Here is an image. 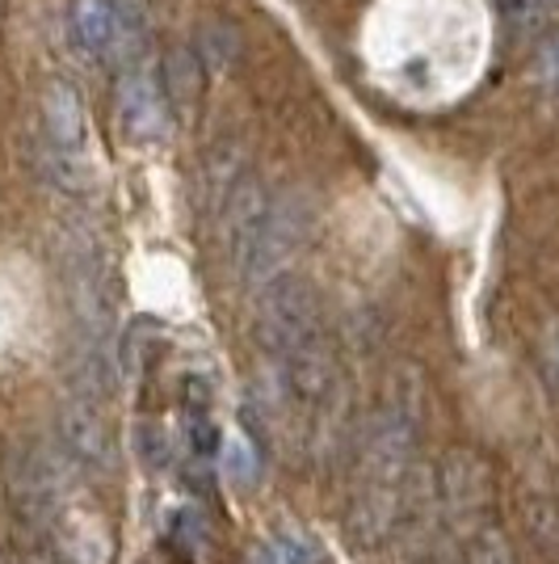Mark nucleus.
Here are the masks:
<instances>
[{"label":"nucleus","mask_w":559,"mask_h":564,"mask_svg":"<svg viewBox=\"0 0 559 564\" xmlns=\"http://www.w3.org/2000/svg\"><path fill=\"white\" fill-rule=\"evenodd\" d=\"M417 434H420L417 388L396 379L392 397L374 409L371 425L362 434L353 489H396V494H404V476H408L413 451H417Z\"/></svg>","instance_id":"nucleus-1"},{"label":"nucleus","mask_w":559,"mask_h":564,"mask_svg":"<svg viewBox=\"0 0 559 564\" xmlns=\"http://www.w3.org/2000/svg\"><path fill=\"white\" fill-rule=\"evenodd\" d=\"M9 497H13V510L43 527L76 494V464L68 459V451H51L43 443H22V447L9 451Z\"/></svg>","instance_id":"nucleus-2"},{"label":"nucleus","mask_w":559,"mask_h":564,"mask_svg":"<svg viewBox=\"0 0 559 564\" xmlns=\"http://www.w3.org/2000/svg\"><path fill=\"white\" fill-rule=\"evenodd\" d=\"M316 333H325V325H320V300L307 279L286 270L256 291V341L270 358L291 354Z\"/></svg>","instance_id":"nucleus-3"},{"label":"nucleus","mask_w":559,"mask_h":564,"mask_svg":"<svg viewBox=\"0 0 559 564\" xmlns=\"http://www.w3.org/2000/svg\"><path fill=\"white\" fill-rule=\"evenodd\" d=\"M311 224H316V203L307 198L304 189H286L278 198H270V215H265V224H261L253 258H249V270H244L240 282H249V286L261 291L265 282H274L278 274H286L295 253L307 245Z\"/></svg>","instance_id":"nucleus-4"},{"label":"nucleus","mask_w":559,"mask_h":564,"mask_svg":"<svg viewBox=\"0 0 559 564\" xmlns=\"http://www.w3.org/2000/svg\"><path fill=\"white\" fill-rule=\"evenodd\" d=\"M55 430H59V447L68 451V459L76 468L97 471V476H110L118 468V438L110 422H106V409H101L97 397L68 392L59 400Z\"/></svg>","instance_id":"nucleus-5"},{"label":"nucleus","mask_w":559,"mask_h":564,"mask_svg":"<svg viewBox=\"0 0 559 564\" xmlns=\"http://www.w3.org/2000/svg\"><path fill=\"white\" fill-rule=\"evenodd\" d=\"M47 535L59 552V564H114V535L106 527V518L94 506H85L80 497H72L68 506L47 522Z\"/></svg>","instance_id":"nucleus-6"},{"label":"nucleus","mask_w":559,"mask_h":564,"mask_svg":"<svg viewBox=\"0 0 559 564\" xmlns=\"http://www.w3.org/2000/svg\"><path fill=\"white\" fill-rule=\"evenodd\" d=\"M265 215H270V194H265V186L256 182L253 173H244V177L235 182L232 194H228L223 212H219L235 279H244V270H249V258H253V245H256V236H261Z\"/></svg>","instance_id":"nucleus-7"},{"label":"nucleus","mask_w":559,"mask_h":564,"mask_svg":"<svg viewBox=\"0 0 559 564\" xmlns=\"http://www.w3.org/2000/svg\"><path fill=\"white\" fill-rule=\"evenodd\" d=\"M131 13H135V4L127 9L122 0H76L72 25H76L80 47L94 59H114L122 47L143 39V25H131Z\"/></svg>","instance_id":"nucleus-8"},{"label":"nucleus","mask_w":559,"mask_h":564,"mask_svg":"<svg viewBox=\"0 0 559 564\" xmlns=\"http://www.w3.org/2000/svg\"><path fill=\"white\" fill-rule=\"evenodd\" d=\"M438 494H442L446 518H454V522L475 518L489 501V468H484V459L467 447L446 451L442 464H438Z\"/></svg>","instance_id":"nucleus-9"},{"label":"nucleus","mask_w":559,"mask_h":564,"mask_svg":"<svg viewBox=\"0 0 559 564\" xmlns=\"http://www.w3.org/2000/svg\"><path fill=\"white\" fill-rule=\"evenodd\" d=\"M118 127H122L127 140L135 143L156 140L164 131V97L152 64H135L122 76V85H118Z\"/></svg>","instance_id":"nucleus-10"},{"label":"nucleus","mask_w":559,"mask_h":564,"mask_svg":"<svg viewBox=\"0 0 559 564\" xmlns=\"http://www.w3.org/2000/svg\"><path fill=\"white\" fill-rule=\"evenodd\" d=\"M244 177V148L235 140L215 143L202 161V173H198V186H202V207L207 215H219L228 194L235 189V182Z\"/></svg>","instance_id":"nucleus-11"},{"label":"nucleus","mask_w":559,"mask_h":564,"mask_svg":"<svg viewBox=\"0 0 559 564\" xmlns=\"http://www.w3.org/2000/svg\"><path fill=\"white\" fill-rule=\"evenodd\" d=\"M219 468H223V480L232 489H253L256 485V471H261V455H256L253 438L249 434H223L219 438Z\"/></svg>","instance_id":"nucleus-12"},{"label":"nucleus","mask_w":559,"mask_h":564,"mask_svg":"<svg viewBox=\"0 0 559 564\" xmlns=\"http://www.w3.org/2000/svg\"><path fill=\"white\" fill-rule=\"evenodd\" d=\"M198 51H202V64H207L210 72L232 68L235 51H240V34H235V25L210 22L207 30H202V39H198Z\"/></svg>","instance_id":"nucleus-13"},{"label":"nucleus","mask_w":559,"mask_h":564,"mask_svg":"<svg viewBox=\"0 0 559 564\" xmlns=\"http://www.w3.org/2000/svg\"><path fill=\"white\" fill-rule=\"evenodd\" d=\"M173 543H177V547H186L189 556L210 552V531H207V522H202V514L182 510V514L173 518Z\"/></svg>","instance_id":"nucleus-14"},{"label":"nucleus","mask_w":559,"mask_h":564,"mask_svg":"<svg viewBox=\"0 0 559 564\" xmlns=\"http://www.w3.org/2000/svg\"><path fill=\"white\" fill-rule=\"evenodd\" d=\"M467 564H513V552L501 531H480L467 547Z\"/></svg>","instance_id":"nucleus-15"},{"label":"nucleus","mask_w":559,"mask_h":564,"mask_svg":"<svg viewBox=\"0 0 559 564\" xmlns=\"http://www.w3.org/2000/svg\"><path fill=\"white\" fill-rule=\"evenodd\" d=\"M542 76H547V85L559 94V39L547 47V55H542Z\"/></svg>","instance_id":"nucleus-16"}]
</instances>
